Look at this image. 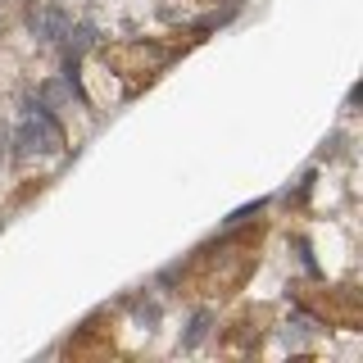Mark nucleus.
I'll list each match as a JSON object with an SVG mask.
<instances>
[{
    "mask_svg": "<svg viewBox=\"0 0 363 363\" xmlns=\"http://www.w3.org/2000/svg\"><path fill=\"white\" fill-rule=\"evenodd\" d=\"M32 150H41V141H37L32 118H23V123H19V132H14V154H19V159H28Z\"/></svg>",
    "mask_w": 363,
    "mask_h": 363,
    "instance_id": "7ed1b4c3",
    "label": "nucleus"
},
{
    "mask_svg": "<svg viewBox=\"0 0 363 363\" xmlns=\"http://www.w3.org/2000/svg\"><path fill=\"white\" fill-rule=\"evenodd\" d=\"M28 23H32V32L41 37V41H64V37H68V28H73V23H68V14L59 10L55 0H45V5H37V10H32V19H28Z\"/></svg>",
    "mask_w": 363,
    "mask_h": 363,
    "instance_id": "f257e3e1",
    "label": "nucleus"
},
{
    "mask_svg": "<svg viewBox=\"0 0 363 363\" xmlns=\"http://www.w3.org/2000/svg\"><path fill=\"white\" fill-rule=\"evenodd\" d=\"M0 159H5V136H0Z\"/></svg>",
    "mask_w": 363,
    "mask_h": 363,
    "instance_id": "0eeeda50",
    "label": "nucleus"
},
{
    "mask_svg": "<svg viewBox=\"0 0 363 363\" xmlns=\"http://www.w3.org/2000/svg\"><path fill=\"white\" fill-rule=\"evenodd\" d=\"M205 331H209V309H200L196 318H191V331H187V341H182V345H187V350H196V345L205 341Z\"/></svg>",
    "mask_w": 363,
    "mask_h": 363,
    "instance_id": "20e7f679",
    "label": "nucleus"
},
{
    "mask_svg": "<svg viewBox=\"0 0 363 363\" xmlns=\"http://www.w3.org/2000/svg\"><path fill=\"white\" fill-rule=\"evenodd\" d=\"M28 118H32V127H37L41 150H64V132H59V123H55V114H50L45 100H28Z\"/></svg>",
    "mask_w": 363,
    "mask_h": 363,
    "instance_id": "f03ea898",
    "label": "nucleus"
},
{
    "mask_svg": "<svg viewBox=\"0 0 363 363\" xmlns=\"http://www.w3.org/2000/svg\"><path fill=\"white\" fill-rule=\"evenodd\" d=\"M259 209H264V200H254V205H241V209L231 214L227 222H245V218H254V214H259Z\"/></svg>",
    "mask_w": 363,
    "mask_h": 363,
    "instance_id": "39448f33",
    "label": "nucleus"
},
{
    "mask_svg": "<svg viewBox=\"0 0 363 363\" xmlns=\"http://www.w3.org/2000/svg\"><path fill=\"white\" fill-rule=\"evenodd\" d=\"M136 318L154 327V322H159V304H145V300H141V304H136Z\"/></svg>",
    "mask_w": 363,
    "mask_h": 363,
    "instance_id": "423d86ee",
    "label": "nucleus"
}]
</instances>
